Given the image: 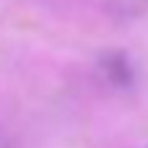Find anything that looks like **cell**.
<instances>
[{
    "mask_svg": "<svg viewBox=\"0 0 148 148\" xmlns=\"http://www.w3.org/2000/svg\"><path fill=\"white\" fill-rule=\"evenodd\" d=\"M104 73L109 75V81L125 86L130 81V62L120 55H109V57H104Z\"/></svg>",
    "mask_w": 148,
    "mask_h": 148,
    "instance_id": "6da1fadb",
    "label": "cell"
},
{
    "mask_svg": "<svg viewBox=\"0 0 148 148\" xmlns=\"http://www.w3.org/2000/svg\"><path fill=\"white\" fill-rule=\"evenodd\" d=\"M114 10L120 16H125V18L127 16H140V13L148 10V0H117Z\"/></svg>",
    "mask_w": 148,
    "mask_h": 148,
    "instance_id": "7a4b0ae2",
    "label": "cell"
}]
</instances>
